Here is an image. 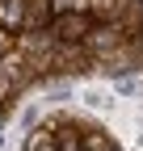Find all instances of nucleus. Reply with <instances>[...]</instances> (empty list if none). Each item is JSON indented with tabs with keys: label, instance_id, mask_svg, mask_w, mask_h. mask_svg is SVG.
<instances>
[{
	"label": "nucleus",
	"instance_id": "obj_11",
	"mask_svg": "<svg viewBox=\"0 0 143 151\" xmlns=\"http://www.w3.org/2000/svg\"><path fill=\"white\" fill-rule=\"evenodd\" d=\"M55 4V17H63V13H88V0H51Z\"/></svg>",
	"mask_w": 143,
	"mask_h": 151
},
{
	"label": "nucleus",
	"instance_id": "obj_1",
	"mask_svg": "<svg viewBox=\"0 0 143 151\" xmlns=\"http://www.w3.org/2000/svg\"><path fill=\"white\" fill-rule=\"evenodd\" d=\"M42 76V67L30 59V55H21V50H4L0 55V97H4V105L17 97V92H25L34 80H38Z\"/></svg>",
	"mask_w": 143,
	"mask_h": 151
},
{
	"label": "nucleus",
	"instance_id": "obj_4",
	"mask_svg": "<svg viewBox=\"0 0 143 151\" xmlns=\"http://www.w3.org/2000/svg\"><path fill=\"white\" fill-rule=\"evenodd\" d=\"M88 50L84 42H55V55H51V67H59V71H88Z\"/></svg>",
	"mask_w": 143,
	"mask_h": 151
},
{
	"label": "nucleus",
	"instance_id": "obj_10",
	"mask_svg": "<svg viewBox=\"0 0 143 151\" xmlns=\"http://www.w3.org/2000/svg\"><path fill=\"white\" fill-rule=\"evenodd\" d=\"M84 151H114V143L101 130H84Z\"/></svg>",
	"mask_w": 143,
	"mask_h": 151
},
{
	"label": "nucleus",
	"instance_id": "obj_8",
	"mask_svg": "<svg viewBox=\"0 0 143 151\" xmlns=\"http://www.w3.org/2000/svg\"><path fill=\"white\" fill-rule=\"evenodd\" d=\"M55 21V4L51 0H30V25L42 34V25H51Z\"/></svg>",
	"mask_w": 143,
	"mask_h": 151
},
{
	"label": "nucleus",
	"instance_id": "obj_9",
	"mask_svg": "<svg viewBox=\"0 0 143 151\" xmlns=\"http://www.w3.org/2000/svg\"><path fill=\"white\" fill-rule=\"evenodd\" d=\"M118 29L126 34V38H135V34L143 29V4H139V0H135L131 9H126V17H122V21H118Z\"/></svg>",
	"mask_w": 143,
	"mask_h": 151
},
{
	"label": "nucleus",
	"instance_id": "obj_6",
	"mask_svg": "<svg viewBox=\"0 0 143 151\" xmlns=\"http://www.w3.org/2000/svg\"><path fill=\"white\" fill-rule=\"evenodd\" d=\"M30 25V0H0V29H21Z\"/></svg>",
	"mask_w": 143,
	"mask_h": 151
},
{
	"label": "nucleus",
	"instance_id": "obj_2",
	"mask_svg": "<svg viewBox=\"0 0 143 151\" xmlns=\"http://www.w3.org/2000/svg\"><path fill=\"white\" fill-rule=\"evenodd\" d=\"M126 42H131V38L122 34L118 25H93V34H88L84 50H88V59L110 63V59H118V55H126Z\"/></svg>",
	"mask_w": 143,
	"mask_h": 151
},
{
	"label": "nucleus",
	"instance_id": "obj_5",
	"mask_svg": "<svg viewBox=\"0 0 143 151\" xmlns=\"http://www.w3.org/2000/svg\"><path fill=\"white\" fill-rule=\"evenodd\" d=\"M131 4L135 0H88V17H97L101 25H118Z\"/></svg>",
	"mask_w": 143,
	"mask_h": 151
},
{
	"label": "nucleus",
	"instance_id": "obj_3",
	"mask_svg": "<svg viewBox=\"0 0 143 151\" xmlns=\"http://www.w3.org/2000/svg\"><path fill=\"white\" fill-rule=\"evenodd\" d=\"M88 34H93V17L88 13H63L51 21V38L55 42H88Z\"/></svg>",
	"mask_w": 143,
	"mask_h": 151
},
{
	"label": "nucleus",
	"instance_id": "obj_7",
	"mask_svg": "<svg viewBox=\"0 0 143 151\" xmlns=\"http://www.w3.org/2000/svg\"><path fill=\"white\" fill-rule=\"evenodd\" d=\"M25 151H59V134L51 126H38V130H30V139H25Z\"/></svg>",
	"mask_w": 143,
	"mask_h": 151
}]
</instances>
